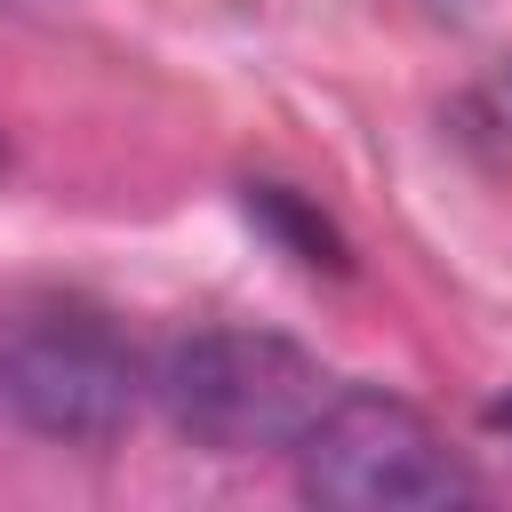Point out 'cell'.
<instances>
[{"label":"cell","mask_w":512,"mask_h":512,"mask_svg":"<svg viewBox=\"0 0 512 512\" xmlns=\"http://www.w3.org/2000/svg\"><path fill=\"white\" fill-rule=\"evenodd\" d=\"M296 480L312 504L336 512H432V504H464L472 472L456 464V448L392 392H360L344 384L320 424L296 440Z\"/></svg>","instance_id":"obj_2"},{"label":"cell","mask_w":512,"mask_h":512,"mask_svg":"<svg viewBox=\"0 0 512 512\" xmlns=\"http://www.w3.org/2000/svg\"><path fill=\"white\" fill-rule=\"evenodd\" d=\"M488 424H504V432H512V392H504V400L488 408Z\"/></svg>","instance_id":"obj_5"},{"label":"cell","mask_w":512,"mask_h":512,"mask_svg":"<svg viewBox=\"0 0 512 512\" xmlns=\"http://www.w3.org/2000/svg\"><path fill=\"white\" fill-rule=\"evenodd\" d=\"M240 208H248V216H256L296 264H312V272H344V264H352V256H344V232H336L304 192H288V184H248Z\"/></svg>","instance_id":"obj_4"},{"label":"cell","mask_w":512,"mask_h":512,"mask_svg":"<svg viewBox=\"0 0 512 512\" xmlns=\"http://www.w3.org/2000/svg\"><path fill=\"white\" fill-rule=\"evenodd\" d=\"M144 392L136 352L96 320V312H16L0 328V408L64 448H104L128 432Z\"/></svg>","instance_id":"obj_3"},{"label":"cell","mask_w":512,"mask_h":512,"mask_svg":"<svg viewBox=\"0 0 512 512\" xmlns=\"http://www.w3.org/2000/svg\"><path fill=\"white\" fill-rule=\"evenodd\" d=\"M152 392L168 424L216 456H296V440L344 384L272 328H200L168 344Z\"/></svg>","instance_id":"obj_1"}]
</instances>
